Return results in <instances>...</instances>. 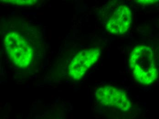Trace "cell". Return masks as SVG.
Wrapping results in <instances>:
<instances>
[{"instance_id":"1","label":"cell","mask_w":159,"mask_h":119,"mask_svg":"<svg viewBox=\"0 0 159 119\" xmlns=\"http://www.w3.org/2000/svg\"><path fill=\"white\" fill-rule=\"evenodd\" d=\"M129 64L134 77L139 84L150 85L157 79L154 53L149 46L142 44L134 47L130 55Z\"/></svg>"},{"instance_id":"2","label":"cell","mask_w":159,"mask_h":119,"mask_svg":"<svg viewBox=\"0 0 159 119\" xmlns=\"http://www.w3.org/2000/svg\"><path fill=\"white\" fill-rule=\"evenodd\" d=\"M4 45L8 57L16 66L26 68L30 65L34 50L23 36L16 32H10L5 36Z\"/></svg>"},{"instance_id":"3","label":"cell","mask_w":159,"mask_h":119,"mask_svg":"<svg viewBox=\"0 0 159 119\" xmlns=\"http://www.w3.org/2000/svg\"><path fill=\"white\" fill-rule=\"evenodd\" d=\"M97 101L104 107L127 112L131 110L132 103L126 93L120 88L112 85H105L95 92Z\"/></svg>"},{"instance_id":"4","label":"cell","mask_w":159,"mask_h":119,"mask_svg":"<svg viewBox=\"0 0 159 119\" xmlns=\"http://www.w3.org/2000/svg\"><path fill=\"white\" fill-rule=\"evenodd\" d=\"M101 51L98 48L83 50L77 53L72 60L68 67L70 78L79 81L99 58Z\"/></svg>"},{"instance_id":"5","label":"cell","mask_w":159,"mask_h":119,"mask_svg":"<svg viewBox=\"0 0 159 119\" xmlns=\"http://www.w3.org/2000/svg\"><path fill=\"white\" fill-rule=\"evenodd\" d=\"M132 12L125 5L120 6L107 22V30L111 34H124L129 30L133 20Z\"/></svg>"},{"instance_id":"6","label":"cell","mask_w":159,"mask_h":119,"mask_svg":"<svg viewBox=\"0 0 159 119\" xmlns=\"http://www.w3.org/2000/svg\"><path fill=\"white\" fill-rule=\"evenodd\" d=\"M1 2L8 3L11 4L15 5L30 6H33L36 4L37 3L38 1H36V0H6V1H2Z\"/></svg>"},{"instance_id":"7","label":"cell","mask_w":159,"mask_h":119,"mask_svg":"<svg viewBox=\"0 0 159 119\" xmlns=\"http://www.w3.org/2000/svg\"><path fill=\"white\" fill-rule=\"evenodd\" d=\"M138 2L139 3L141 4H150L155 3L157 2H158V1H138Z\"/></svg>"}]
</instances>
